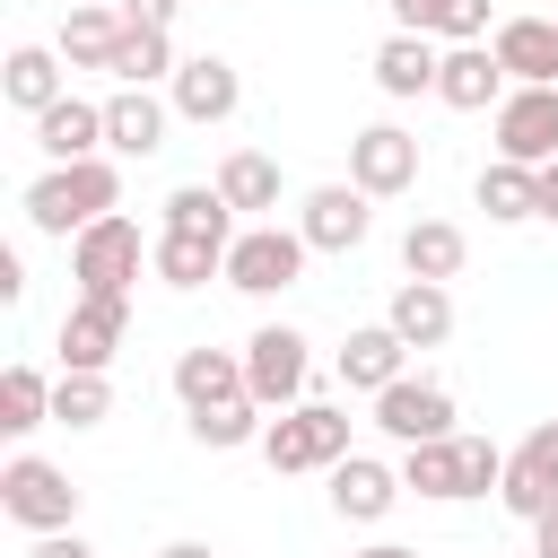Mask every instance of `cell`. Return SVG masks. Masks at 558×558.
I'll return each mask as SVG.
<instances>
[{
  "label": "cell",
  "instance_id": "7",
  "mask_svg": "<svg viewBox=\"0 0 558 558\" xmlns=\"http://www.w3.org/2000/svg\"><path fill=\"white\" fill-rule=\"evenodd\" d=\"M305 331H288V323H262L253 340H244V392L262 401V410H296L305 401Z\"/></svg>",
  "mask_w": 558,
  "mask_h": 558
},
{
  "label": "cell",
  "instance_id": "6",
  "mask_svg": "<svg viewBox=\"0 0 558 558\" xmlns=\"http://www.w3.org/2000/svg\"><path fill=\"white\" fill-rule=\"evenodd\" d=\"M305 235L296 227H244L235 244H227V288H244V296H279V288H296V270H305Z\"/></svg>",
  "mask_w": 558,
  "mask_h": 558
},
{
  "label": "cell",
  "instance_id": "8",
  "mask_svg": "<svg viewBox=\"0 0 558 558\" xmlns=\"http://www.w3.org/2000/svg\"><path fill=\"white\" fill-rule=\"evenodd\" d=\"M131 331V296H70L61 314V375H105Z\"/></svg>",
  "mask_w": 558,
  "mask_h": 558
},
{
  "label": "cell",
  "instance_id": "35",
  "mask_svg": "<svg viewBox=\"0 0 558 558\" xmlns=\"http://www.w3.org/2000/svg\"><path fill=\"white\" fill-rule=\"evenodd\" d=\"M427 35H445V44H488L497 26H488V0H427Z\"/></svg>",
  "mask_w": 558,
  "mask_h": 558
},
{
  "label": "cell",
  "instance_id": "14",
  "mask_svg": "<svg viewBox=\"0 0 558 558\" xmlns=\"http://www.w3.org/2000/svg\"><path fill=\"white\" fill-rule=\"evenodd\" d=\"M488 52L514 87H558V17H497Z\"/></svg>",
  "mask_w": 558,
  "mask_h": 558
},
{
  "label": "cell",
  "instance_id": "4",
  "mask_svg": "<svg viewBox=\"0 0 558 558\" xmlns=\"http://www.w3.org/2000/svg\"><path fill=\"white\" fill-rule=\"evenodd\" d=\"M0 514L26 523L35 541H44V532H78V488H70L61 462H44V453H9V462H0Z\"/></svg>",
  "mask_w": 558,
  "mask_h": 558
},
{
  "label": "cell",
  "instance_id": "27",
  "mask_svg": "<svg viewBox=\"0 0 558 558\" xmlns=\"http://www.w3.org/2000/svg\"><path fill=\"white\" fill-rule=\"evenodd\" d=\"M148 270L166 279V288H209V270H227V244L218 235H157V253H148Z\"/></svg>",
  "mask_w": 558,
  "mask_h": 558
},
{
  "label": "cell",
  "instance_id": "41",
  "mask_svg": "<svg viewBox=\"0 0 558 558\" xmlns=\"http://www.w3.org/2000/svg\"><path fill=\"white\" fill-rule=\"evenodd\" d=\"M541 218H558V157L541 166Z\"/></svg>",
  "mask_w": 558,
  "mask_h": 558
},
{
  "label": "cell",
  "instance_id": "20",
  "mask_svg": "<svg viewBox=\"0 0 558 558\" xmlns=\"http://www.w3.org/2000/svg\"><path fill=\"white\" fill-rule=\"evenodd\" d=\"M174 401L183 410H218V401H244V349H183L174 357Z\"/></svg>",
  "mask_w": 558,
  "mask_h": 558
},
{
  "label": "cell",
  "instance_id": "25",
  "mask_svg": "<svg viewBox=\"0 0 558 558\" xmlns=\"http://www.w3.org/2000/svg\"><path fill=\"white\" fill-rule=\"evenodd\" d=\"M462 262H471V235L453 227V218H410V235H401V270L410 279H462Z\"/></svg>",
  "mask_w": 558,
  "mask_h": 558
},
{
  "label": "cell",
  "instance_id": "44",
  "mask_svg": "<svg viewBox=\"0 0 558 558\" xmlns=\"http://www.w3.org/2000/svg\"><path fill=\"white\" fill-rule=\"evenodd\" d=\"M61 9H87V0H61Z\"/></svg>",
  "mask_w": 558,
  "mask_h": 558
},
{
  "label": "cell",
  "instance_id": "26",
  "mask_svg": "<svg viewBox=\"0 0 558 558\" xmlns=\"http://www.w3.org/2000/svg\"><path fill=\"white\" fill-rule=\"evenodd\" d=\"M480 209H488L497 227H523V218H541V166H514V157L480 166Z\"/></svg>",
  "mask_w": 558,
  "mask_h": 558
},
{
  "label": "cell",
  "instance_id": "18",
  "mask_svg": "<svg viewBox=\"0 0 558 558\" xmlns=\"http://www.w3.org/2000/svg\"><path fill=\"white\" fill-rule=\"evenodd\" d=\"M0 96H9L17 113H52V105L70 96V70H61V44H17V52L0 61Z\"/></svg>",
  "mask_w": 558,
  "mask_h": 558
},
{
  "label": "cell",
  "instance_id": "21",
  "mask_svg": "<svg viewBox=\"0 0 558 558\" xmlns=\"http://www.w3.org/2000/svg\"><path fill=\"white\" fill-rule=\"evenodd\" d=\"M436 70H445L436 35H384V44H375V87H384L392 105H410V96H436Z\"/></svg>",
  "mask_w": 558,
  "mask_h": 558
},
{
  "label": "cell",
  "instance_id": "13",
  "mask_svg": "<svg viewBox=\"0 0 558 558\" xmlns=\"http://www.w3.org/2000/svg\"><path fill=\"white\" fill-rule=\"evenodd\" d=\"M166 105H174L183 122H201V131H209V122H227V113L244 105V78H235V61H227V52H192V61L166 78Z\"/></svg>",
  "mask_w": 558,
  "mask_h": 558
},
{
  "label": "cell",
  "instance_id": "10",
  "mask_svg": "<svg viewBox=\"0 0 558 558\" xmlns=\"http://www.w3.org/2000/svg\"><path fill=\"white\" fill-rule=\"evenodd\" d=\"M366 227H375V201H366L357 183H314V192L296 201V235H305L314 253H357Z\"/></svg>",
  "mask_w": 558,
  "mask_h": 558
},
{
  "label": "cell",
  "instance_id": "29",
  "mask_svg": "<svg viewBox=\"0 0 558 558\" xmlns=\"http://www.w3.org/2000/svg\"><path fill=\"white\" fill-rule=\"evenodd\" d=\"M166 227H174V235H218V244H235V209H227L218 183H174V192H166Z\"/></svg>",
  "mask_w": 558,
  "mask_h": 558
},
{
  "label": "cell",
  "instance_id": "12",
  "mask_svg": "<svg viewBox=\"0 0 558 558\" xmlns=\"http://www.w3.org/2000/svg\"><path fill=\"white\" fill-rule=\"evenodd\" d=\"M497 157H514V166H549L558 157V87H506V105H497Z\"/></svg>",
  "mask_w": 558,
  "mask_h": 558
},
{
  "label": "cell",
  "instance_id": "24",
  "mask_svg": "<svg viewBox=\"0 0 558 558\" xmlns=\"http://www.w3.org/2000/svg\"><path fill=\"white\" fill-rule=\"evenodd\" d=\"M384 323H392L410 349H445V340H453V296H445L436 279H401L392 305H384Z\"/></svg>",
  "mask_w": 558,
  "mask_h": 558
},
{
  "label": "cell",
  "instance_id": "3",
  "mask_svg": "<svg viewBox=\"0 0 558 558\" xmlns=\"http://www.w3.org/2000/svg\"><path fill=\"white\" fill-rule=\"evenodd\" d=\"M262 462L270 471H331L349 462V410L340 401H296L262 427Z\"/></svg>",
  "mask_w": 558,
  "mask_h": 558
},
{
  "label": "cell",
  "instance_id": "23",
  "mask_svg": "<svg viewBox=\"0 0 558 558\" xmlns=\"http://www.w3.org/2000/svg\"><path fill=\"white\" fill-rule=\"evenodd\" d=\"M35 148H44L52 166L105 157V105H87V96H61L52 113H35Z\"/></svg>",
  "mask_w": 558,
  "mask_h": 558
},
{
  "label": "cell",
  "instance_id": "19",
  "mask_svg": "<svg viewBox=\"0 0 558 558\" xmlns=\"http://www.w3.org/2000/svg\"><path fill=\"white\" fill-rule=\"evenodd\" d=\"M436 105H453V113H488V105H506V70H497V52H488V44H453L445 70H436Z\"/></svg>",
  "mask_w": 558,
  "mask_h": 558
},
{
  "label": "cell",
  "instance_id": "38",
  "mask_svg": "<svg viewBox=\"0 0 558 558\" xmlns=\"http://www.w3.org/2000/svg\"><path fill=\"white\" fill-rule=\"evenodd\" d=\"M26 558H96V549H87V541H78V532H44V541H35V549H26Z\"/></svg>",
  "mask_w": 558,
  "mask_h": 558
},
{
  "label": "cell",
  "instance_id": "17",
  "mask_svg": "<svg viewBox=\"0 0 558 558\" xmlns=\"http://www.w3.org/2000/svg\"><path fill=\"white\" fill-rule=\"evenodd\" d=\"M122 35H131L122 0H87V9H61V61H70V70H113Z\"/></svg>",
  "mask_w": 558,
  "mask_h": 558
},
{
  "label": "cell",
  "instance_id": "39",
  "mask_svg": "<svg viewBox=\"0 0 558 558\" xmlns=\"http://www.w3.org/2000/svg\"><path fill=\"white\" fill-rule=\"evenodd\" d=\"M0 296H9V305L26 296V262H17V253H0Z\"/></svg>",
  "mask_w": 558,
  "mask_h": 558
},
{
  "label": "cell",
  "instance_id": "43",
  "mask_svg": "<svg viewBox=\"0 0 558 558\" xmlns=\"http://www.w3.org/2000/svg\"><path fill=\"white\" fill-rule=\"evenodd\" d=\"M349 558H418V549H401V541H375V549H349Z\"/></svg>",
  "mask_w": 558,
  "mask_h": 558
},
{
  "label": "cell",
  "instance_id": "37",
  "mask_svg": "<svg viewBox=\"0 0 558 558\" xmlns=\"http://www.w3.org/2000/svg\"><path fill=\"white\" fill-rule=\"evenodd\" d=\"M174 9H183V0H122L131 26H174Z\"/></svg>",
  "mask_w": 558,
  "mask_h": 558
},
{
  "label": "cell",
  "instance_id": "16",
  "mask_svg": "<svg viewBox=\"0 0 558 558\" xmlns=\"http://www.w3.org/2000/svg\"><path fill=\"white\" fill-rule=\"evenodd\" d=\"M401 357H410V340H401L392 323H357V331L340 340V384H349V392H392V384L410 375Z\"/></svg>",
  "mask_w": 558,
  "mask_h": 558
},
{
  "label": "cell",
  "instance_id": "34",
  "mask_svg": "<svg viewBox=\"0 0 558 558\" xmlns=\"http://www.w3.org/2000/svg\"><path fill=\"white\" fill-rule=\"evenodd\" d=\"M497 506H506L514 523H541V514L558 506V488H549V480H541L532 462H514V453H506V480H497Z\"/></svg>",
  "mask_w": 558,
  "mask_h": 558
},
{
  "label": "cell",
  "instance_id": "9",
  "mask_svg": "<svg viewBox=\"0 0 558 558\" xmlns=\"http://www.w3.org/2000/svg\"><path fill=\"white\" fill-rule=\"evenodd\" d=\"M349 183H357L366 201L410 192V183H418V140H410L401 122H366V131L349 140Z\"/></svg>",
  "mask_w": 558,
  "mask_h": 558
},
{
  "label": "cell",
  "instance_id": "40",
  "mask_svg": "<svg viewBox=\"0 0 558 558\" xmlns=\"http://www.w3.org/2000/svg\"><path fill=\"white\" fill-rule=\"evenodd\" d=\"M532 549H541V558H558V506H549V514L532 523Z\"/></svg>",
  "mask_w": 558,
  "mask_h": 558
},
{
  "label": "cell",
  "instance_id": "28",
  "mask_svg": "<svg viewBox=\"0 0 558 558\" xmlns=\"http://www.w3.org/2000/svg\"><path fill=\"white\" fill-rule=\"evenodd\" d=\"M218 192H227V209H279V157L227 148L218 157Z\"/></svg>",
  "mask_w": 558,
  "mask_h": 558
},
{
  "label": "cell",
  "instance_id": "33",
  "mask_svg": "<svg viewBox=\"0 0 558 558\" xmlns=\"http://www.w3.org/2000/svg\"><path fill=\"white\" fill-rule=\"evenodd\" d=\"M52 418L61 427H105L113 418V384L105 375H61L52 384Z\"/></svg>",
  "mask_w": 558,
  "mask_h": 558
},
{
  "label": "cell",
  "instance_id": "15",
  "mask_svg": "<svg viewBox=\"0 0 558 558\" xmlns=\"http://www.w3.org/2000/svg\"><path fill=\"white\" fill-rule=\"evenodd\" d=\"M392 497H401V462H375V453L331 462V514L340 523H384Z\"/></svg>",
  "mask_w": 558,
  "mask_h": 558
},
{
  "label": "cell",
  "instance_id": "2",
  "mask_svg": "<svg viewBox=\"0 0 558 558\" xmlns=\"http://www.w3.org/2000/svg\"><path fill=\"white\" fill-rule=\"evenodd\" d=\"M506 480V453L488 436H436V445H401V488L453 506V497H488Z\"/></svg>",
  "mask_w": 558,
  "mask_h": 558
},
{
  "label": "cell",
  "instance_id": "36",
  "mask_svg": "<svg viewBox=\"0 0 558 558\" xmlns=\"http://www.w3.org/2000/svg\"><path fill=\"white\" fill-rule=\"evenodd\" d=\"M514 462H532V471H541V480L558 488V418H541V427H532V436L514 445Z\"/></svg>",
  "mask_w": 558,
  "mask_h": 558
},
{
  "label": "cell",
  "instance_id": "5",
  "mask_svg": "<svg viewBox=\"0 0 558 558\" xmlns=\"http://www.w3.org/2000/svg\"><path fill=\"white\" fill-rule=\"evenodd\" d=\"M157 244H140V218H96L78 244H70V279H78V296H131V279H140V262H148Z\"/></svg>",
  "mask_w": 558,
  "mask_h": 558
},
{
  "label": "cell",
  "instance_id": "1",
  "mask_svg": "<svg viewBox=\"0 0 558 558\" xmlns=\"http://www.w3.org/2000/svg\"><path fill=\"white\" fill-rule=\"evenodd\" d=\"M122 209V166L113 157H78V166H44L35 183H26V227L35 235H61V244H78L96 218H113Z\"/></svg>",
  "mask_w": 558,
  "mask_h": 558
},
{
  "label": "cell",
  "instance_id": "11",
  "mask_svg": "<svg viewBox=\"0 0 558 558\" xmlns=\"http://www.w3.org/2000/svg\"><path fill=\"white\" fill-rule=\"evenodd\" d=\"M375 427L392 445H436V436H453V392L436 375H401L392 392H375Z\"/></svg>",
  "mask_w": 558,
  "mask_h": 558
},
{
  "label": "cell",
  "instance_id": "42",
  "mask_svg": "<svg viewBox=\"0 0 558 558\" xmlns=\"http://www.w3.org/2000/svg\"><path fill=\"white\" fill-rule=\"evenodd\" d=\"M157 558H218V549H209V541H166Z\"/></svg>",
  "mask_w": 558,
  "mask_h": 558
},
{
  "label": "cell",
  "instance_id": "32",
  "mask_svg": "<svg viewBox=\"0 0 558 558\" xmlns=\"http://www.w3.org/2000/svg\"><path fill=\"white\" fill-rule=\"evenodd\" d=\"M262 427H270V418H262L253 392H244V401H218V410H192V445H218V453H227V445H262Z\"/></svg>",
  "mask_w": 558,
  "mask_h": 558
},
{
  "label": "cell",
  "instance_id": "45",
  "mask_svg": "<svg viewBox=\"0 0 558 558\" xmlns=\"http://www.w3.org/2000/svg\"><path fill=\"white\" fill-rule=\"evenodd\" d=\"M532 558H541V549H532Z\"/></svg>",
  "mask_w": 558,
  "mask_h": 558
},
{
  "label": "cell",
  "instance_id": "22",
  "mask_svg": "<svg viewBox=\"0 0 558 558\" xmlns=\"http://www.w3.org/2000/svg\"><path fill=\"white\" fill-rule=\"evenodd\" d=\"M166 113L174 105H157L148 87H113L105 96V148L113 157H157L166 148Z\"/></svg>",
  "mask_w": 558,
  "mask_h": 558
},
{
  "label": "cell",
  "instance_id": "30",
  "mask_svg": "<svg viewBox=\"0 0 558 558\" xmlns=\"http://www.w3.org/2000/svg\"><path fill=\"white\" fill-rule=\"evenodd\" d=\"M44 418H52V375L17 357V366L0 375V427H9V436H35Z\"/></svg>",
  "mask_w": 558,
  "mask_h": 558
},
{
  "label": "cell",
  "instance_id": "31",
  "mask_svg": "<svg viewBox=\"0 0 558 558\" xmlns=\"http://www.w3.org/2000/svg\"><path fill=\"white\" fill-rule=\"evenodd\" d=\"M183 61H174V35L166 26H131L122 35V52H113V78L122 87H148V78H174Z\"/></svg>",
  "mask_w": 558,
  "mask_h": 558
}]
</instances>
